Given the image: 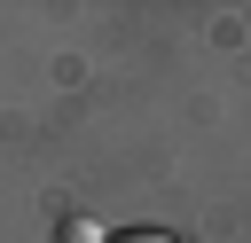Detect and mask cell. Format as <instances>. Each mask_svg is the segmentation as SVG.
<instances>
[{"instance_id": "cell-1", "label": "cell", "mask_w": 251, "mask_h": 243, "mask_svg": "<svg viewBox=\"0 0 251 243\" xmlns=\"http://www.w3.org/2000/svg\"><path fill=\"white\" fill-rule=\"evenodd\" d=\"M63 243H110V235H94L86 219H63Z\"/></svg>"}, {"instance_id": "cell-2", "label": "cell", "mask_w": 251, "mask_h": 243, "mask_svg": "<svg viewBox=\"0 0 251 243\" xmlns=\"http://www.w3.org/2000/svg\"><path fill=\"white\" fill-rule=\"evenodd\" d=\"M110 243H173V235H157V227H133V235H110Z\"/></svg>"}]
</instances>
